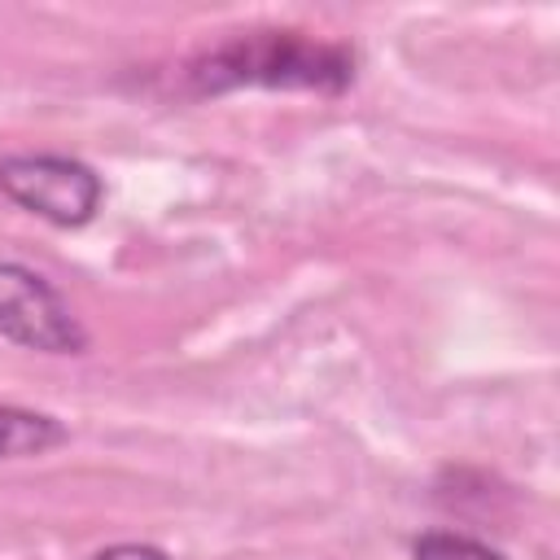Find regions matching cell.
<instances>
[{
  "label": "cell",
  "mask_w": 560,
  "mask_h": 560,
  "mask_svg": "<svg viewBox=\"0 0 560 560\" xmlns=\"http://www.w3.org/2000/svg\"><path fill=\"white\" fill-rule=\"evenodd\" d=\"M192 96L232 88H289L337 96L354 83V48L306 31H241L184 66Z\"/></svg>",
  "instance_id": "6da1fadb"
},
{
  "label": "cell",
  "mask_w": 560,
  "mask_h": 560,
  "mask_svg": "<svg viewBox=\"0 0 560 560\" xmlns=\"http://www.w3.org/2000/svg\"><path fill=\"white\" fill-rule=\"evenodd\" d=\"M0 192L52 228H83L105 201V179L70 153L0 158Z\"/></svg>",
  "instance_id": "7a4b0ae2"
},
{
  "label": "cell",
  "mask_w": 560,
  "mask_h": 560,
  "mask_svg": "<svg viewBox=\"0 0 560 560\" xmlns=\"http://www.w3.org/2000/svg\"><path fill=\"white\" fill-rule=\"evenodd\" d=\"M0 337L39 354H83L88 328L70 302L31 267L0 258Z\"/></svg>",
  "instance_id": "3957f363"
},
{
  "label": "cell",
  "mask_w": 560,
  "mask_h": 560,
  "mask_svg": "<svg viewBox=\"0 0 560 560\" xmlns=\"http://www.w3.org/2000/svg\"><path fill=\"white\" fill-rule=\"evenodd\" d=\"M66 442V429L61 420L44 416V411H31V407H13V402H0V464L4 459H31V455H44L52 446Z\"/></svg>",
  "instance_id": "277c9868"
},
{
  "label": "cell",
  "mask_w": 560,
  "mask_h": 560,
  "mask_svg": "<svg viewBox=\"0 0 560 560\" xmlns=\"http://www.w3.org/2000/svg\"><path fill=\"white\" fill-rule=\"evenodd\" d=\"M411 560H508L499 547L468 538V534H451V529H429L411 542Z\"/></svg>",
  "instance_id": "5b68a950"
},
{
  "label": "cell",
  "mask_w": 560,
  "mask_h": 560,
  "mask_svg": "<svg viewBox=\"0 0 560 560\" xmlns=\"http://www.w3.org/2000/svg\"><path fill=\"white\" fill-rule=\"evenodd\" d=\"M88 560H171V556L153 542H109V547L92 551Z\"/></svg>",
  "instance_id": "8992f818"
}]
</instances>
